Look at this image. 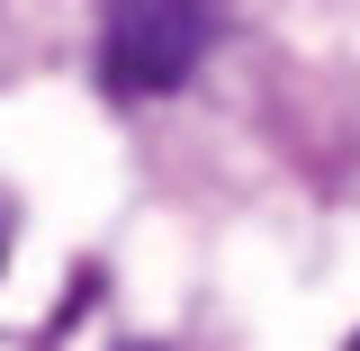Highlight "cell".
<instances>
[{"label": "cell", "mask_w": 360, "mask_h": 351, "mask_svg": "<svg viewBox=\"0 0 360 351\" xmlns=\"http://www.w3.org/2000/svg\"><path fill=\"white\" fill-rule=\"evenodd\" d=\"M217 18L207 9H172V0H127L99 18V82L108 99H162L207 63Z\"/></svg>", "instance_id": "6da1fadb"}, {"label": "cell", "mask_w": 360, "mask_h": 351, "mask_svg": "<svg viewBox=\"0 0 360 351\" xmlns=\"http://www.w3.org/2000/svg\"><path fill=\"white\" fill-rule=\"evenodd\" d=\"M117 351H153V343H117Z\"/></svg>", "instance_id": "7a4b0ae2"}, {"label": "cell", "mask_w": 360, "mask_h": 351, "mask_svg": "<svg viewBox=\"0 0 360 351\" xmlns=\"http://www.w3.org/2000/svg\"><path fill=\"white\" fill-rule=\"evenodd\" d=\"M342 351H360V333H352V343H342Z\"/></svg>", "instance_id": "3957f363"}]
</instances>
